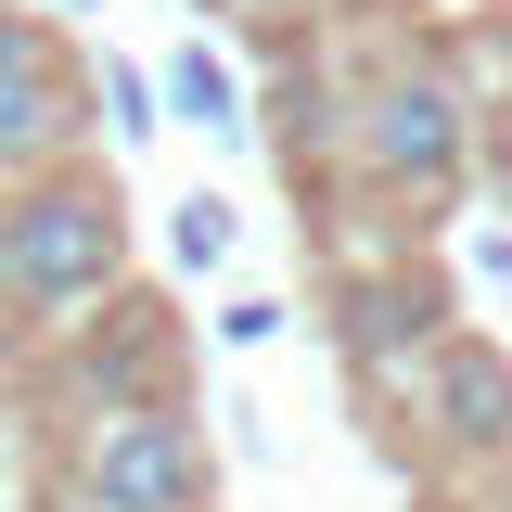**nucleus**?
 I'll return each mask as SVG.
<instances>
[{"label": "nucleus", "instance_id": "nucleus-2", "mask_svg": "<svg viewBox=\"0 0 512 512\" xmlns=\"http://www.w3.org/2000/svg\"><path fill=\"white\" fill-rule=\"evenodd\" d=\"M359 154H372L384 192H448L461 154H474V103L448 90L436 64H384L359 90Z\"/></svg>", "mask_w": 512, "mask_h": 512}, {"label": "nucleus", "instance_id": "nucleus-6", "mask_svg": "<svg viewBox=\"0 0 512 512\" xmlns=\"http://www.w3.org/2000/svg\"><path fill=\"white\" fill-rule=\"evenodd\" d=\"M180 103H192V116H205V128H231V77H218V64L192 52V64H180Z\"/></svg>", "mask_w": 512, "mask_h": 512}, {"label": "nucleus", "instance_id": "nucleus-5", "mask_svg": "<svg viewBox=\"0 0 512 512\" xmlns=\"http://www.w3.org/2000/svg\"><path fill=\"white\" fill-rule=\"evenodd\" d=\"M436 397H448V436L461 448H500L512 436V372L487 346H436Z\"/></svg>", "mask_w": 512, "mask_h": 512}, {"label": "nucleus", "instance_id": "nucleus-4", "mask_svg": "<svg viewBox=\"0 0 512 512\" xmlns=\"http://www.w3.org/2000/svg\"><path fill=\"white\" fill-rule=\"evenodd\" d=\"M64 128H77V90H64L52 39L0 0V180H26V167H52Z\"/></svg>", "mask_w": 512, "mask_h": 512}, {"label": "nucleus", "instance_id": "nucleus-3", "mask_svg": "<svg viewBox=\"0 0 512 512\" xmlns=\"http://www.w3.org/2000/svg\"><path fill=\"white\" fill-rule=\"evenodd\" d=\"M77 487H90L103 512H192L205 500V448H192L167 410H90Z\"/></svg>", "mask_w": 512, "mask_h": 512}, {"label": "nucleus", "instance_id": "nucleus-1", "mask_svg": "<svg viewBox=\"0 0 512 512\" xmlns=\"http://www.w3.org/2000/svg\"><path fill=\"white\" fill-rule=\"evenodd\" d=\"M116 256L128 231L103 180H64V167L0 180V308H90L116 282Z\"/></svg>", "mask_w": 512, "mask_h": 512}]
</instances>
